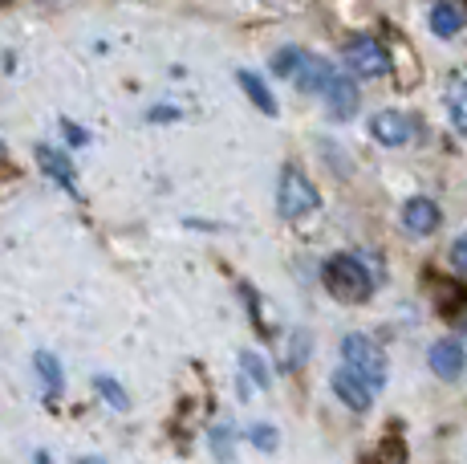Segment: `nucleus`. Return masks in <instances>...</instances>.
<instances>
[{
    "instance_id": "f257e3e1",
    "label": "nucleus",
    "mask_w": 467,
    "mask_h": 464,
    "mask_svg": "<svg viewBox=\"0 0 467 464\" xmlns=\"http://www.w3.org/2000/svg\"><path fill=\"white\" fill-rule=\"evenodd\" d=\"M326 290L337 301H366L374 293V273L362 265V257L337 253L326 261Z\"/></svg>"
},
{
    "instance_id": "f03ea898",
    "label": "nucleus",
    "mask_w": 467,
    "mask_h": 464,
    "mask_svg": "<svg viewBox=\"0 0 467 464\" xmlns=\"http://www.w3.org/2000/svg\"><path fill=\"white\" fill-rule=\"evenodd\" d=\"M341 359H346V367L358 374V379H366L374 391L386 387V354L382 346L374 343V338L366 334H346L341 338Z\"/></svg>"
},
{
    "instance_id": "7ed1b4c3",
    "label": "nucleus",
    "mask_w": 467,
    "mask_h": 464,
    "mask_svg": "<svg viewBox=\"0 0 467 464\" xmlns=\"http://www.w3.org/2000/svg\"><path fill=\"white\" fill-rule=\"evenodd\" d=\"M321 195L313 180L301 172V167H285L281 172V187H276V208H281L285 220H301L309 216V212H317Z\"/></svg>"
},
{
    "instance_id": "20e7f679",
    "label": "nucleus",
    "mask_w": 467,
    "mask_h": 464,
    "mask_svg": "<svg viewBox=\"0 0 467 464\" xmlns=\"http://www.w3.org/2000/svg\"><path fill=\"white\" fill-rule=\"evenodd\" d=\"M346 66L358 78H382V74H390V53L374 37H354L346 46Z\"/></svg>"
},
{
    "instance_id": "39448f33",
    "label": "nucleus",
    "mask_w": 467,
    "mask_h": 464,
    "mask_svg": "<svg viewBox=\"0 0 467 464\" xmlns=\"http://www.w3.org/2000/svg\"><path fill=\"white\" fill-rule=\"evenodd\" d=\"M370 131H374V139H379L382 147H402V142L415 135V119L402 114V111H382V114H374Z\"/></svg>"
},
{
    "instance_id": "423d86ee",
    "label": "nucleus",
    "mask_w": 467,
    "mask_h": 464,
    "mask_svg": "<svg viewBox=\"0 0 467 464\" xmlns=\"http://www.w3.org/2000/svg\"><path fill=\"white\" fill-rule=\"evenodd\" d=\"M334 395L341 399L346 407H354V412H370V395H374V387L366 379H358L349 367H341V371H334Z\"/></svg>"
},
{
    "instance_id": "0eeeda50",
    "label": "nucleus",
    "mask_w": 467,
    "mask_h": 464,
    "mask_svg": "<svg viewBox=\"0 0 467 464\" xmlns=\"http://www.w3.org/2000/svg\"><path fill=\"white\" fill-rule=\"evenodd\" d=\"M439 220H443L439 204L423 200V195H415V200L402 208V225H407V232H415V237H431V232L439 228Z\"/></svg>"
},
{
    "instance_id": "6e6552de",
    "label": "nucleus",
    "mask_w": 467,
    "mask_h": 464,
    "mask_svg": "<svg viewBox=\"0 0 467 464\" xmlns=\"http://www.w3.org/2000/svg\"><path fill=\"white\" fill-rule=\"evenodd\" d=\"M334 66H329V61H321V58H309V53H305V61H301V69H297V78H293V82L301 86L305 94H326L329 86H334Z\"/></svg>"
},
{
    "instance_id": "1a4fd4ad",
    "label": "nucleus",
    "mask_w": 467,
    "mask_h": 464,
    "mask_svg": "<svg viewBox=\"0 0 467 464\" xmlns=\"http://www.w3.org/2000/svg\"><path fill=\"white\" fill-rule=\"evenodd\" d=\"M37 163H41V172L49 175V180H57L66 192H78V175H74V163H69L66 155H61L57 147H49V142H37Z\"/></svg>"
},
{
    "instance_id": "9d476101",
    "label": "nucleus",
    "mask_w": 467,
    "mask_h": 464,
    "mask_svg": "<svg viewBox=\"0 0 467 464\" xmlns=\"http://www.w3.org/2000/svg\"><path fill=\"white\" fill-rule=\"evenodd\" d=\"M431 371L439 379H460L463 374V346L455 338H443V343L431 346Z\"/></svg>"
},
{
    "instance_id": "9b49d317",
    "label": "nucleus",
    "mask_w": 467,
    "mask_h": 464,
    "mask_svg": "<svg viewBox=\"0 0 467 464\" xmlns=\"http://www.w3.org/2000/svg\"><path fill=\"white\" fill-rule=\"evenodd\" d=\"M463 25H467V13L460 0H439V5L431 8V33H435V37H455Z\"/></svg>"
},
{
    "instance_id": "f8f14e48",
    "label": "nucleus",
    "mask_w": 467,
    "mask_h": 464,
    "mask_svg": "<svg viewBox=\"0 0 467 464\" xmlns=\"http://www.w3.org/2000/svg\"><path fill=\"white\" fill-rule=\"evenodd\" d=\"M326 102H329V114L334 119H349L358 111V86L349 78H334V86L326 90Z\"/></svg>"
},
{
    "instance_id": "ddd939ff",
    "label": "nucleus",
    "mask_w": 467,
    "mask_h": 464,
    "mask_svg": "<svg viewBox=\"0 0 467 464\" xmlns=\"http://www.w3.org/2000/svg\"><path fill=\"white\" fill-rule=\"evenodd\" d=\"M236 82H240V90H244V94L256 102V111H260V114H276V98L268 94V86L260 82V78L253 74V69H240V74H236Z\"/></svg>"
},
{
    "instance_id": "4468645a",
    "label": "nucleus",
    "mask_w": 467,
    "mask_h": 464,
    "mask_svg": "<svg viewBox=\"0 0 467 464\" xmlns=\"http://www.w3.org/2000/svg\"><path fill=\"white\" fill-rule=\"evenodd\" d=\"M447 111H451V127L467 135V78H451V86H447Z\"/></svg>"
},
{
    "instance_id": "2eb2a0df",
    "label": "nucleus",
    "mask_w": 467,
    "mask_h": 464,
    "mask_svg": "<svg viewBox=\"0 0 467 464\" xmlns=\"http://www.w3.org/2000/svg\"><path fill=\"white\" fill-rule=\"evenodd\" d=\"M33 367H37L45 391H49V395H57V391H61V367H57V359H53L49 351H41L37 359H33Z\"/></svg>"
},
{
    "instance_id": "dca6fc26",
    "label": "nucleus",
    "mask_w": 467,
    "mask_h": 464,
    "mask_svg": "<svg viewBox=\"0 0 467 464\" xmlns=\"http://www.w3.org/2000/svg\"><path fill=\"white\" fill-rule=\"evenodd\" d=\"M94 387H98V395H102V399H106V404H110V407H114V412H127V407H130L127 391H122V387H119V383H114V379H110V374H98V379H94Z\"/></svg>"
},
{
    "instance_id": "f3484780",
    "label": "nucleus",
    "mask_w": 467,
    "mask_h": 464,
    "mask_svg": "<svg viewBox=\"0 0 467 464\" xmlns=\"http://www.w3.org/2000/svg\"><path fill=\"white\" fill-rule=\"evenodd\" d=\"M240 371H244V379H253L256 387H268V367H265L260 354H253V351L240 354Z\"/></svg>"
},
{
    "instance_id": "a211bd4d",
    "label": "nucleus",
    "mask_w": 467,
    "mask_h": 464,
    "mask_svg": "<svg viewBox=\"0 0 467 464\" xmlns=\"http://www.w3.org/2000/svg\"><path fill=\"white\" fill-rule=\"evenodd\" d=\"M301 61H305V53H301V49H281V53L273 58V74H281V78H297Z\"/></svg>"
},
{
    "instance_id": "6ab92c4d",
    "label": "nucleus",
    "mask_w": 467,
    "mask_h": 464,
    "mask_svg": "<svg viewBox=\"0 0 467 464\" xmlns=\"http://www.w3.org/2000/svg\"><path fill=\"white\" fill-rule=\"evenodd\" d=\"M212 452L220 457L223 464H232V427L228 424H215L212 427Z\"/></svg>"
},
{
    "instance_id": "aec40b11",
    "label": "nucleus",
    "mask_w": 467,
    "mask_h": 464,
    "mask_svg": "<svg viewBox=\"0 0 467 464\" xmlns=\"http://www.w3.org/2000/svg\"><path fill=\"white\" fill-rule=\"evenodd\" d=\"M248 440H253L260 452H273V448H276V427H268V424H253V427H248Z\"/></svg>"
},
{
    "instance_id": "412c9836",
    "label": "nucleus",
    "mask_w": 467,
    "mask_h": 464,
    "mask_svg": "<svg viewBox=\"0 0 467 464\" xmlns=\"http://www.w3.org/2000/svg\"><path fill=\"white\" fill-rule=\"evenodd\" d=\"M451 265H455L460 273H467V237L455 240V248H451Z\"/></svg>"
},
{
    "instance_id": "4be33fe9",
    "label": "nucleus",
    "mask_w": 467,
    "mask_h": 464,
    "mask_svg": "<svg viewBox=\"0 0 467 464\" xmlns=\"http://www.w3.org/2000/svg\"><path fill=\"white\" fill-rule=\"evenodd\" d=\"M66 135H69V142H86V131H78L74 122H66Z\"/></svg>"
},
{
    "instance_id": "5701e85b",
    "label": "nucleus",
    "mask_w": 467,
    "mask_h": 464,
    "mask_svg": "<svg viewBox=\"0 0 467 464\" xmlns=\"http://www.w3.org/2000/svg\"><path fill=\"white\" fill-rule=\"evenodd\" d=\"M78 464H106V460H98V457H82V460H78Z\"/></svg>"
},
{
    "instance_id": "b1692460",
    "label": "nucleus",
    "mask_w": 467,
    "mask_h": 464,
    "mask_svg": "<svg viewBox=\"0 0 467 464\" xmlns=\"http://www.w3.org/2000/svg\"><path fill=\"white\" fill-rule=\"evenodd\" d=\"M0 155H5V147H0Z\"/></svg>"
},
{
    "instance_id": "393cba45",
    "label": "nucleus",
    "mask_w": 467,
    "mask_h": 464,
    "mask_svg": "<svg viewBox=\"0 0 467 464\" xmlns=\"http://www.w3.org/2000/svg\"><path fill=\"white\" fill-rule=\"evenodd\" d=\"M0 5H5V0H0Z\"/></svg>"
}]
</instances>
